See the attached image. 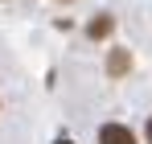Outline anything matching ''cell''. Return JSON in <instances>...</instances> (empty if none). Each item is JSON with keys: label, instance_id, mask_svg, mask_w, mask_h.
Segmentation results:
<instances>
[{"label": "cell", "instance_id": "cell-1", "mask_svg": "<svg viewBox=\"0 0 152 144\" xmlns=\"http://www.w3.org/2000/svg\"><path fill=\"white\" fill-rule=\"evenodd\" d=\"M99 144H136L127 123H103L99 128Z\"/></svg>", "mask_w": 152, "mask_h": 144}, {"label": "cell", "instance_id": "cell-2", "mask_svg": "<svg viewBox=\"0 0 152 144\" xmlns=\"http://www.w3.org/2000/svg\"><path fill=\"white\" fill-rule=\"evenodd\" d=\"M111 29H115V17H107V12H99L95 21L86 25V37H91V41H103V37H111Z\"/></svg>", "mask_w": 152, "mask_h": 144}, {"label": "cell", "instance_id": "cell-3", "mask_svg": "<svg viewBox=\"0 0 152 144\" xmlns=\"http://www.w3.org/2000/svg\"><path fill=\"white\" fill-rule=\"evenodd\" d=\"M127 70H132V54H127V49H111V58H107V74L119 78V74H127Z\"/></svg>", "mask_w": 152, "mask_h": 144}, {"label": "cell", "instance_id": "cell-4", "mask_svg": "<svg viewBox=\"0 0 152 144\" xmlns=\"http://www.w3.org/2000/svg\"><path fill=\"white\" fill-rule=\"evenodd\" d=\"M144 140L152 144V115H148V123H144Z\"/></svg>", "mask_w": 152, "mask_h": 144}, {"label": "cell", "instance_id": "cell-5", "mask_svg": "<svg viewBox=\"0 0 152 144\" xmlns=\"http://www.w3.org/2000/svg\"><path fill=\"white\" fill-rule=\"evenodd\" d=\"M53 144H74V140H66V136H58V140H53Z\"/></svg>", "mask_w": 152, "mask_h": 144}, {"label": "cell", "instance_id": "cell-6", "mask_svg": "<svg viewBox=\"0 0 152 144\" xmlns=\"http://www.w3.org/2000/svg\"><path fill=\"white\" fill-rule=\"evenodd\" d=\"M62 4H70V0H62Z\"/></svg>", "mask_w": 152, "mask_h": 144}]
</instances>
